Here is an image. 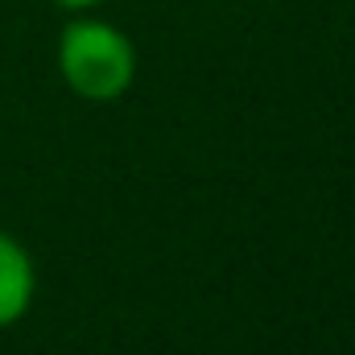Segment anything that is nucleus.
<instances>
[{
    "instance_id": "obj_2",
    "label": "nucleus",
    "mask_w": 355,
    "mask_h": 355,
    "mask_svg": "<svg viewBox=\"0 0 355 355\" xmlns=\"http://www.w3.org/2000/svg\"><path fill=\"white\" fill-rule=\"evenodd\" d=\"M33 297V268H29V257L17 240L0 236V327H8L12 318L25 314Z\"/></svg>"
},
{
    "instance_id": "obj_3",
    "label": "nucleus",
    "mask_w": 355,
    "mask_h": 355,
    "mask_svg": "<svg viewBox=\"0 0 355 355\" xmlns=\"http://www.w3.org/2000/svg\"><path fill=\"white\" fill-rule=\"evenodd\" d=\"M58 4H67V8H91V4H99V0H58Z\"/></svg>"
},
{
    "instance_id": "obj_1",
    "label": "nucleus",
    "mask_w": 355,
    "mask_h": 355,
    "mask_svg": "<svg viewBox=\"0 0 355 355\" xmlns=\"http://www.w3.org/2000/svg\"><path fill=\"white\" fill-rule=\"evenodd\" d=\"M62 79L83 99H116L132 83V46L120 29L103 21H75L62 33Z\"/></svg>"
}]
</instances>
